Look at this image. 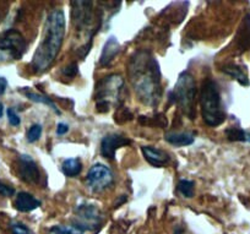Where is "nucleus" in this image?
<instances>
[{"label":"nucleus","mask_w":250,"mask_h":234,"mask_svg":"<svg viewBox=\"0 0 250 234\" xmlns=\"http://www.w3.org/2000/svg\"><path fill=\"white\" fill-rule=\"evenodd\" d=\"M27 50V42L20 31L9 28L0 33V64L20 60Z\"/></svg>","instance_id":"0eeeda50"},{"label":"nucleus","mask_w":250,"mask_h":234,"mask_svg":"<svg viewBox=\"0 0 250 234\" xmlns=\"http://www.w3.org/2000/svg\"><path fill=\"white\" fill-rule=\"evenodd\" d=\"M13 234H33V232L21 222H13L10 226Z\"/></svg>","instance_id":"393cba45"},{"label":"nucleus","mask_w":250,"mask_h":234,"mask_svg":"<svg viewBox=\"0 0 250 234\" xmlns=\"http://www.w3.org/2000/svg\"><path fill=\"white\" fill-rule=\"evenodd\" d=\"M131 144V140L122 134L105 135L101 141V154L107 160H114L115 152L120 147L128 146Z\"/></svg>","instance_id":"9b49d317"},{"label":"nucleus","mask_w":250,"mask_h":234,"mask_svg":"<svg viewBox=\"0 0 250 234\" xmlns=\"http://www.w3.org/2000/svg\"><path fill=\"white\" fill-rule=\"evenodd\" d=\"M15 194V189L9 185L3 184V183H0V195L1 196H5V197H10Z\"/></svg>","instance_id":"c85d7f7f"},{"label":"nucleus","mask_w":250,"mask_h":234,"mask_svg":"<svg viewBox=\"0 0 250 234\" xmlns=\"http://www.w3.org/2000/svg\"><path fill=\"white\" fill-rule=\"evenodd\" d=\"M226 136L229 141H239V142H245L247 141V132L243 129L237 127L228 128L226 130Z\"/></svg>","instance_id":"412c9836"},{"label":"nucleus","mask_w":250,"mask_h":234,"mask_svg":"<svg viewBox=\"0 0 250 234\" xmlns=\"http://www.w3.org/2000/svg\"><path fill=\"white\" fill-rule=\"evenodd\" d=\"M194 187H195L194 182L188 179H182L178 183L177 189L183 196L187 197V199H191V197H194Z\"/></svg>","instance_id":"aec40b11"},{"label":"nucleus","mask_w":250,"mask_h":234,"mask_svg":"<svg viewBox=\"0 0 250 234\" xmlns=\"http://www.w3.org/2000/svg\"><path fill=\"white\" fill-rule=\"evenodd\" d=\"M120 52V44L114 36H110L107 40V42L103 45L102 53L100 57V65L101 66H108L112 64L113 60L117 58V55Z\"/></svg>","instance_id":"ddd939ff"},{"label":"nucleus","mask_w":250,"mask_h":234,"mask_svg":"<svg viewBox=\"0 0 250 234\" xmlns=\"http://www.w3.org/2000/svg\"><path fill=\"white\" fill-rule=\"evenodd\" d=\"M62 75L64 76H68V77H75L78 75L79 69H78V64L76 63H71L70 65L65 66L62 69Z\"/></svg>","instance_id":"cd10ccee"},{"label":"nucleus","mask_w":250,"mask_h":234,"mask_svg":"<svg viewBox=\"0 0 250 234\" xmlns=\"http://www.w3.org/2000/svg\"><path fill=\"white\" fill-rule=\"evenodd\" d=\"M81 170H83V163L79 158H68L62 165V172L64 173L65 177H78Z\"/></svg>","instance_id":"a211bd4d"},{"label":"nucleus","mask_w":250,"mask_h":234,"mask_svg":"<svg viewBox=\"0 0 250 234\" xmlns=\"http://www.w3.org/2000/svg\"><path fill=\"white\" fill-rule=\"evenodd\" d=\"M237 47L240 53L250 49V14H248L243 20L237 33Z\"/></svg>","instance_id":"2eb2a0df"},{"label":"nucleus","mask_w":250,"mask_h":234,"mask_svg":"<svg viewBox=\"0 0 250 234\" xmlns=\"http://www.w3.org/2000/svg\"><path fill=\"white\" fill-rule=\"evenodd\" d=\"M141 152H143L145 160L153 167H165L170 162L169 154L162 149H156V147L143 146Z\"/></svg>","instance_id":"f8f14e48"},{"label":"nucleus","mask_w":250,"mask_h":234,"mask_svg":"<svg viewBox=\"0 0 250 234\" xmlns=\"http://www.w3.org/2000/svg\"><path fill=\"white\" fill-rule=\"evenodd\" d=\"M71 20L76 31V37L83 41L76 53L81 59H85L91 50L92 41L102 23L103 14H97L92 1H71Z\"/></svg>","instance_id":"7ed1b4c3"},{"label":"nucleus","mask_w":250,"mask_h":234,"mask_svg":"<svg viewBox=\"0 0 250 234\" xmlns=\"http://www.w3.org/2000/svg\"><path fill=\"white\" fill-rule=\"evenodd\" d=\"M83 232H81L80 229L76 228L75 226H62V224H58V226H53L52 228H49L48 234H83Z\"/></svg>","instance_id":"4be33fe9"},{"label":"nucleus","mask_w":250,"mask_h":234,"mask_svg":"<svg viewBox=\"0 0 250 234\" xmlns=\"http://www.w3.org/2000/svg\"><path fill=\"white\" fill-rule=\"evenodd\" d=\"M15 209L20 212H31L41 206V201L27 191L18 192L15 199Z\"/></svg>","instance_id":"4468645a"},{"label":"nucleus","mask_w":250,"mask_h":234,"mask_svg":"<svg viewBox=\"0 0 250 234\" xmlns=\"http://www.w3.org/2000/svg\"><path fill=\"white\" fill-rule=\"evenodd\" d=\"M69 131V125L65 123H59L57 125V135L58 136H62V135L66 134Z\"/></svg>","instance_id":"c756f323"},{"label":"nucleus","mask_w":250,"mask_h":234,"mask_svg":"<svg viewBox=\"0 0 250 234\" xmlns=\"http://www.w3.org/2000/svg\"><path fill=\"white\" fill-rule=\"evenodd\" d=\"M124 90V80L120 75H108L96 84L95 100L98 112L105 113L113 106L119 105L122 92Z\"/></svg>","instance_id":"423d86ee"},{"label":"nucleus","mask_w":250,"mask_h":234,"mask_svg":"<svg viewBox=\"0 0 250 234\" xmlns=\"http://www.w3.org/2000/svg\"><path fill=\"white\" fill-rule=\"evenodd\" d=\"M18 174L22 182L37 185L42 180L40 168L30 154L22 153L18 160Z\"/></svg>","instance_id":"9d476101"},{"label":"nucleus","mask_w":250,"mask_h":234,"mask_svg":"<svg viewBox=\"0 0 250 234\" xmlns=\"http://www.w3.org/2000/svg\"><path fill=\"white\" fill-rule=\"evenodd\" d=\"M165 140L174 146H189L195 141V135L190 131L183 132H168L165 135Z\"/></svg>","instance_id":"dca6fc26"},{"label":"nucleus","mask_w":250,"mask_h":234,"mask_svg":"<svg viewBox=\"0 0 250 234\" xmlns=\"http://www.w3.org/2000/svg\"><path fill=\"white\" fill-rule=\"evenodd\" d=\"M173 234H185V231L182 226H175L174 231H173Z\"/></svg>","instance_id":"2f4dec72"},{"label":"nucleus","mask_w":250,"mask_h":234,"mask_svg":"<svg viewBox=\"0 0 250 234\" xmlns=\"http://www.w3.org/2000/svg\"><path fill=\"white\" fill-rule=\"evenodd\" d=\"M42 125L41 124H33L30 129L26 132V139L28 142H36L41 139V135H42Z\"/></svg>","instance_id":"b1692460"},{"label":"nucleus","mask_w":250,"mask_h":234,"mask_svg":"<svg viewBox=\"0 0 250 234\" xmlns=\"http://www.w3.org/2000/svg\"><path fill=\"white\" fill-rule=\"evenodd\" d=\"M133 119V114L129 112V109L126 108H120L117 112V114L114 115V120H117L118 123H124L129 122V120Z\"/></svg>","instance_id":"a878e982"},{"label":"nucleus","mask_w":250,"mask_h":234,"mask_svg":"<svg viewBox=\"0 0 250 234\" xmlns=\"http://www.w3.org/2000/svg\"><path fill=\"white\" fill-rule=\"evenodd\" d=\"M196 84L190 72L184 71L178 77L174 88L170 91V102L175 103L188 118H195Z\"/></svg>","instance_id":"39448f33"},{"label":"nucleus","mask_w":250,"mask_h":234,"mask_svg":"<svg viewBox=\"0 0 250 234\" xmlns=\"http://www.w3.org/2000/svg\"><path fill=\"white\" fill-rule=\"evenodd\" d=\"M8 88V80L4 76H0V96L4 95Z\"/></svg>","instance_id":"7c9ffc66"},{"label":"nucleus","mask_w":250,"mask_h":234,"mask_svg":"<svg viewBox=\"0 0 250 234\" xmlns=\"http://www.w3.org/2000/svg\"><path fill=\"white\" fill-rule=\"evenodd\" d=\"M114 182V175L109 167L102 165V163H96L88 170L86 175V184L92 191L101 192L103 190L112 187Z\"/></svg>","instance_id":"1a4fd4ad"},{"label":"nucleus","mask_w":250,"mask_h":234,"mask_svg":"<svg viewBox=\"0 0 250 234\" xmlns=\"http://www.w3.org/2000/svg\"><path fill=\"white\" fill-rule=\"evenodd\" d=\"M200 106L203 119L208 127H218L227 118L220 91L215 81L211 79H206L201 86Z\"/></svg>","instance_id":"20e7f679"},{"label":"nucleus","mask_w":250,"mask_h":234,"mask_svg":"<svg viewBox=\"0 0 250 234\" xmlns=\"http://www.w3.org/2000/svg\"><path fill=\"white\" fill-rule=\"evenodd\" d=\"M6 115H8V120L9 123H10V125H13V127H19V125H20L21 119L14 108H8V110H6Z\"/></svg>","instance_id":"bb28decb"},{"label":"nucleus","mask_w":250,"mask_h":234,"mask_svg":"<svg viewBox=\"0 0 250 234\" xmlns=\"http://www.w3.org/2000/svg\"><path fill=\"white\" fill-rule=\"evenodd\" d=\"M128 76L138 98L148 107H155L162 98L161 69L157 59L148 50H138L128 64Z\"/></svg>","instance_id":"f257e3e1"},{"label":"nucleus","mask_w":250,"mask_h":234,"mask_svg":"<svg viewBox=\"0 0 250 234\" xmlns=\"http://www.w3.org/2000/svg\"><path fill=\"white\" fill-rule=\"evenodd\" d=\"M1 19H3V15H1V13H0V22H1Z\"/></svg>","instance_id":"72a5a7b5"},{"label":"nucleus","mask_w":250,"mask_h":234,"mask_svg":"<svg viewBox=\"0 0 250 234\" xmlns=\"http://www.w3.org/2000/svg\"><path fill=\"white\" fill-rule=\"evenodd\" d=\"M140 123L141 124H145V125H151V127H161V128H166L167 127L168 122L167 119H166V117H163V115H156V118H151V119H148V118H144V117H140Z\"/></svg>","instance_id":"5701e85b"},{"label":"nucleus","mask_w":250,"mask_h":234,"mask_svg":"<svg viewBox=\"0 0 250 234\" xmlns=\"http://www.w3.org/2000/svg\"><path fill=\"white\" fill-rule=\"evenodd\" d=\"M222 71L227 74L228 76L232 77V79H234L235 81H238L242 86L249 85V79H248L247 71L240 65H226V66L222 67Z\"/></svg>","instance_id":"f3484780"},{"label":"nucleus","mask_w":250,"mask_h":234,"mask_svg":"<svg viewBox=\"0 0 250 234\" xmlns=\"http://www.w3.org/2000/svg\"><path fill=\"white\" fill-rule=\"evenodd\" d=\"M25 92V96L28 98V100H31L32 102H36V103H42V105H45L48 106V107L52 108L53 110H54L55 113H57L58 115H60V110L59 108L57 107V105H55L54 102H53L52 100H50L48 96L45 95H41V93H36V92H32L31 90H28V88H23V90H21Z\"/></svg>","instance_id":"6ab92c4d"},{"label":"nucleus","mask_w":250,"mask_h":234,"mask_svg":"<svg viewBox=\"0 0 250 234\" xmlns=\"http://www.w3.org/2000/svg\"><path fill=\"white\" fill-rule=\"evenodd\" d=\"M3 114H4V106L3 103H0V118L3 117Z\"/></svg>","instance_id":"473e14b6"},{"label":"nucleus","mask_w":250,"mask_h":234,"mask_svg":"<svg viewBox=\"0 0 250 234\" xmlns=\"http://www.w3.org/2000/svg\"><path fill=\"white\" fill-rule=\"evenodd\" d=\"M103 214L100 207L92 202H83L75 209V221L73 226L81 232L98 231L102 226Z\"/></svg>","instance_id":"6e6552de"},{"label":"nucleus","mask_w":250,"mask_h":234,"mask_svg":"<svg viewBox=\"0 0 250 234\" xmlns=\"http://www.w3.org/2000/svg\"><path fill=\"white\" fill-rule=\"evenodd\" d=\"M65 14L62 9H54L45 19L42 40L31 60V67L36 74L47 71L62 49L65 37Z\"/></svg>","instance_id":"f03ea898"}]
</instances>
